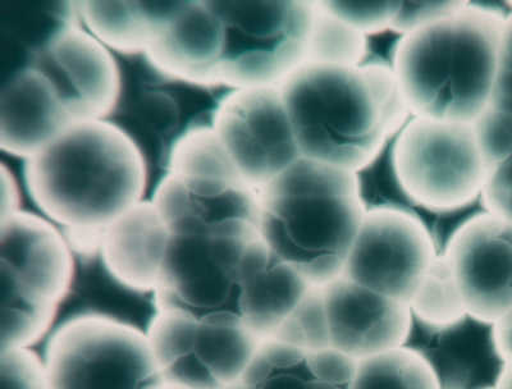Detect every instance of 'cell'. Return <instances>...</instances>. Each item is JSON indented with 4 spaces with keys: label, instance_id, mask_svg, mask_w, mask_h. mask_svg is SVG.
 I'll use <instances>...</instances> for the list:
<instances>
[{
    "label": "cell",
    "instance_id": "ffe728a7",
    "mask_svg": "<svg viewBox=\"0 0 512 389\" xmlns=\"http://www.w3.org/2000/svg\"><path fill=\"white\" fill-rule=\"evenodd\" d=\"M240 282L242 327L260 341L271 340L312 287L262 237L245 251Z\"/></svg>",
    "mask_w": 512,
    "mask_h": 389
},
{
    "label": "cell",
    "instance_id": "8992f818",
    "mask_svg": "<svg viewBox=\"0 0 512 389\" xmlns=\"http://www.w3.org/2000/svg\"><path fill=\"white\" fill-rule=\"evenodd\" d=\"M222 21L216 88H280L306 63L317 2H213Z\"/></svg>",
    "mask_w": 512,
    "mask_h": 389
},
{
    "label": "cell",
    "instance_id": "52a82bcc",
    "mask_svg": "<svg viewBox=\"0 0 512 389\" xmlns=\"http://www.w3.org/2000/svg\"><path fill=\"white\" fill-rule=\"evenodd\" d=\"M44 363L50 389H166L148 334L98 315L64 319Z\"/></svg>",
    "mask_w": 512,
    "mask_h": 389
},
{
    "label": "cell",
    "instance_id": "d6a6232c",
    "mask_svg": "<svg viewBox=\"0 0 512 389\" xmlns=\"http://www.w3.org/2000/svg\"><path fill=\"white\" fill-rule=\"evenodd\" d=\"M497 389H512V364H506L502 370Z\"/></svg>",
    "mask_w": 512,
    "mask_h": 389
},
{
    "label": "cell",
    "instance_id": "7c38bea8",
    "mask_svg": "<svg viewBox=\"0 0 512 389\" xmlns=\"http://www.w3.org/2000/svg\"><path fill=\"white\" fill-rule=\"evenodd\" d=\"M436 256L432 237L418 218L377 208L365 213L341 277L409 305Z\"/></svg>",
    "mask_w": 512,
    "mask_h": 389
},
{
    "label": "cell",
    "instance_id": "30bf717a",
    "mask_svg": "<svg viewBox=\"0 0 512 389\" xmlns=\"http://www.w3.org/2000/svg\"><path fill=\"white\" fill-rule=\"evenodd\" d=\"M209 123L255 190L303 158L280 88L232 90L218 100Z\"/></svg>",
    "mask_w": 512,
    "mask_h": 389
},
{
    "label": "cell",
    "instance_id": "44dd1931",
    "mask_svg": "<svg viewBox=\"0 0 512 389\" xmlns=\"http://www.w3.org/2000/svg\"><path fill=\"white\" fill-rule=\"evenodd\" d=\"M356 361L333 349L304 351L286 343H260L240 379L244 389H352Z\"/></svg>",
    "mask_w": 512,
    "mask_h": 389
},
{
    "label": "cell",
    "instance_id": "f1b7e54d",
    "mask_svg": "<svg viewBox=\"0 0 512 389\" xmlns=\"http://www.w3.org/2000/svg\"><path fill=\"white\" fill-rule=\"evenodd\" d=\"M466 6L465 2H401L391 29L406 36L437 24Z\"/></svg>",
    "mask_w": 512,
    "mask_h": 389
},
{
    "label": "cell",
    "instance_id": "6da1fadb",
    "mask_svg": "<svg viewBox=\"0 0 512 389\" xmlns=\"http://www.w3.org/2000/svg\"><path fill=\"white\" fill-rule=\"evenodd\" d=\"M27 192L63 228L73 254L99 258L105 228L143 201L148 163L125 128L72 123L24 164Z\"/></svg>",
    "mask_w": 512,
    "mask_h": 389
},
{
    "label": "cell",
    "instance_id": "5b68a950",
    "mask_svg": "<svg viewBox=\"0 0 512 389\" xmlns=\"http://www.w3.org/2000/svg\"><path fill=\"white\" fill-rule=\"evenodd\" d=\"M171 240L153 294L159 313L214 326H241V263L260 222L187 219L168 226Z\"/></svg>",
    "mask_w": 512,
    "mask_h": 389
},
{
    "label": "cell",
    "instance_id": "7a4b0ae2",
    "mask_svg": "<svg viewBox=\"0 0 512 389\" xmlns=\"http://www.w3.org/2000/svg\"><path fill=\"white\" fill-rule=\"evenodd\" d=\"M301 157L358 173L410 113L395 71L305 63L280 86Z\"/></svg>",
    "mask_w": 512,
    "mask_h": 389
},
{
    "label": "cell",
    "instance_id": "cb8c5ba5",
    "mask_svg": "<svg viewBox=\"0 0 512 389\" xmlns=\"http://www.w3.org/2000/svg\"><path fill=\"white\" fill-rule=\"evenodd\" d=\"M368 43L365 35L352 29L317 2L310 29L306 63L331 66H363Z\"/></svg>",
    "mask_w": 512,
    "mask_h": 389
},
{
    "label": "cell",
    "instance_id": "4fadbf2b",
    "mask_svg": "<svg viewBox=\"0 0 512 389\" xmlns=\"http://www.w3.org/2000/svg\"><path fill=\"white\" fill-rule=\"evenodd\" d=\"M2 291L62 308L76 277L75 256L63 232L24 210L2 217Z\"/></svg>",
    "mask_w": 512,
    "mask_h": 389
},
{
    "label": "cell",
    "instance_id": "1f68e13d",
    "mask_svg": "<svg viewBox=\"0 0 512 389\" xmlns=\"http://www.w3.org/2000/svg\"><path fill=\"white\" fill-rule=\"evenodd\" d=\"M498 354L506 364H512V309L495 323Z\"/></svg>",
    "mask_w": 512,
    "mask_h": 389
},
{
    "label": "cell",
    "instance_id": "ac0fdd59",
    "mask_svg": "<svg viewBox=\"0 0 512 389\" xmlns=\"http://www.w3.org/2000/svg\"><path fill=\"white\" fill-rule=\"evenodd\" d=\"M72 118L53 82L26 64L4 84L0 100V148L27 158L56 139Z\"/></svg>",
    "mask_w": 512,
    "mask_h": 389
},
{
    "label": "cell",
    "instance_id": "d590c367",
    "mask_svg": "<svg viewBox=\"0 0 512 389\" xmlns=\"http://www.w3.org/2000/svg\"><path fill=\"white\" fill-rule=\"evenodd\" d=\"M166 389H171V388H166Z\"/></svg>",
    "mask_w": 512,
    "mask_h": 389
},
{
    "label": "cell",
    "instance_id": "7402d4cb",
    "mask_svg": "<svg viewBox=\"0 0 512 389\" xmlns=\"http://www.w3.org/2000/svg\"><path fill=\"white\" fill-rule=\"evenodd\" d=\"M75 4L85 29L109 50L126 56H144L162 8V3L86 0Z\"/></svg>",
    "mask_w": 512,
    "mask_h": 389
},
{
    "label": "cell",
    "instance_id": "3957f363",
    "mask_svg": "<svg viewBox=\"0 0 512 389\" xmlns=\"http://www.w3.org/2000/svg\"><path fill=\"white\" fill-rule=\"evenodd\" d=\"M506 17L466 3L437 24L401 39L395 73L410 113L473 125L491 103Z\"/></svg>",
    "mask_w": 512,
    "mask_h": 389
},
{
    "label": "cell",
    "instance_id": "4dcf8cb0",
    "mask_svg": "<svg viewBox=\"0 0 512 389\" xmlns=\"http://www.w3.org/2000/svg\"><path fill=\"white\" fill-rule=\"evenodd\" d=\"M489 107L512 117V13L502 30L495 86Z\"/></svg>",
    "mask_w": 512,
    "mask_h": 389
},
{
    "label": "cell",
    "instance_id": "f546056e",
    "mask_svg": "<svg viewBox=\"0 0 512 389\" xmlns=\"http://www.w3.org/2000/svg\"><path fill=\"white\" fill-rule=\"evenodd\" d=\"M482 198L488 213L512 222V153L504 162L488 169Z\"/></svg>",
    "mask_w": 512,
    "mask_h": 389
},
{
    "label": "cell",
    "instance_id": "4316f807",
    "mask_svg": "<svg viewBox=\"0 0 512 389\" xmlns=\"http://www.w3.org/2000/svg\"><path fill=\"white\" fill-rule=\"evenodd\" d=\"M2 389H50L44 359L31 349L0 350Z\"/></svg>",
    "mask_w": 512,
    "mask_h": 389
},
{
    "label": "cell",
    "instance_id": "e0dca14e",
    "mask_svg": "<svg viewBox=\"0 0 512 389\" xmlns=\"http://www.w3.org/2000/svg\"><path fill=\"white\" fill-rule=\"evenodd\" d=\"M322 287L333 350L359 361L404 346L411 324L408 304L344 277Z\"/></svg>",
    "mask_w": 512,
    "mask_h": 389
},
{
    "label": "cell",
    "instance_id": "484cf974",
    "mask_svg": "<svg viewBox=\"0 0 512 389\" xmlns=\"http://www.w3.org/2000/svg\"><path fill=\"white\" fill-rule=\"evenodd\" d=\"M271 340L310 352L332 349L323 287H310Z\"/></svg>",
    "mask_w": 512,
    "mask_h": 389
},
{
    "label": "cell",
    "instance_id": "5bb4252c",
    "mask_svg": "<svg viewBox=\"0 0 512 389\" xmlns=\"http://www.w3.org/2000/svg\"><path fill=\"white\" fill-rule=\"evenodd\" d=\"M445 255L468 314L495 324L512 309V222L491 213L469 219Z\"/></svg>",
    "mask_w": 512,
    "mask_h": 389
},
{
    "label": "cell",
    "instance_id": "d6986e66",
    "mask_svg": "<svg viewBox=\"0 0 512 389\" xmlns=\"http://www.w3.org/2000/svg\"><path fill=\"white\" fill-rule=\"evenodd\" d=\"M171 232L152 200H143L105 228L99 259L123 290L153 296Z\"/></svg>",
    "mask_w": 512,
    "mask_h": 389
},
{
    "label": "cell",
    "instance_id": "9a60e30c",
    "mask_svg": "<svg viewBox=\"0 0 512 389\" xmlns=\"http://www.w3.org/2000/svg\"><path fill=\"white\" fill-rule=\"evenodd\" d=\"M405 349L427 364L438 389L497 388L505 361L498 354L495 324L473 315L434 326L411 313Z\"/></svg>",
    "mask_w": 512,
    "mask_h": 389
},
{
    "label": "cell",
    "instance_id": "9c48e42d",
    "mask_svg": "<svg viewBox=\"0 0 512 389\" xmlns=\"http://www.w3.org/2000/svg\"><path fill=\"white\" fill-rule=\"evenodd\" d=\"M146 334L171 389L230 388L263 342L241 326H214L159 311Z\"/></svg>",
    "mask_w": 512,
    "mask_h": 389
},
{
    "label": "cell",
    "instance_id": "83f0119b",
    "mask_svg": "<svg viewBox=\"0 0 512 389\" xmlns=\"http://www.w3.org/2000/svg\"><path fill=\"white\" fill-rule=\"evenodd\" d=\"M401 2H320L328 12L363 35L391 29Z\"/></svg>",
    "mask_w": 512,
    "mask_h": 389
},
{
    "label": "cell",
    "instance_id": "d4e9b609",
    "mask_svg": "<svg viewBox=\"0 0 512 389\" xmlns=\"http://www.w3.org/2000/svg\"><path fill=\"white\" fill-rule=\"evenodd\" d=\"M411 313L434 326H445L468 315L454 272L445 254H437L410 301Z\"/></svg>",
    "mask_w": 512,
    "mask_h": 389
},
{
    "label": "cell",
    "instance_id": "603a6c76",
    "mask_svg": "<svg viewBox=\"0 0 512 389\" xmlns=\"http://www.w3.org/2000/svg\"><path fill=\"white\" fill-rule=\"evenodd\" d=\"M352 389H438L427 364L415 352L400 349L356 361Z\"/></svg>",
    "mask_w": 512,
    "mask_h": 389
},
{
    "label": "cell",
    "instance_id": "8d00e7d4",
    "mask_svg": "<svg viewBox=\"0 0 512 389\" xmlns=\"http://www.w3.org/2000/svg\"><path fill=\"white\" fill-rule=\"evenodd\" d=\"M493 389H497V388H493Z\"/></svg>",
    "mask_w": 512,
    "mask_h": 389
},
{
    "label": "cell",
    "instance_id": "277c9868",
    "mask_svg": "<svg viewBox=\"0 0 512 389\" xmlns=\"http://www.w3.org/2000/svg\"><path fill=\"white\" fill-rule=\"evenodd\" d=\"M260 235L312 286L344 272L367 213L356 173L306 158L259 191Z\"/></svg>",
    "mask_w": 512,
    "mask_h": 389
},
{
    "label": "cell",
    "instance_id": "8fae6325",
    "mask_svg": "<svg viewBox=\"0 0 512 389\" xmlns=\"http://www.w3.org/2000/svg\"><path fill=\"white\" fill-rule=\"evenodd\" d=\"M27 64L53 82L73 122L107 120L120 105V64L81 25L75 3L61 24L32 50Z\"/></svg>",
    "mask_w": 512,
    "mask_h": 389
},
{
    "label": "cell",
    "instance_id": "ba28073f",
    "mask_svg": "<svg viewBox=\"0 0 512 389\" xmlns=\"http://www.w3.org/2000/svg\"><path fill=\"white\" fill-rule=\"evenodd\" d=\"M397 182L420 207L456 210L482 195L486 166L473 125L415 117L393 149Z\"/></svg>",
    "mask_w": 512,
    "mask_h": 389
},
{
    "label": "cell",
    "instance_id": "836d02e7",
    "mask_svg": "<svg viewBox=\"0 0 512 389\" xmlns=\"http://www.w3.org/2000/svg\"><path fill=\"white\" fill-rule=\"evenodd\" d=\"M228 389H244V387H242V384L239 382L233 384V386H231L230 388Z\"/></svg>",
    "mask_w": 512,
    "mask_h": 389
},
{
    "label": "cell",
    "instance_id": "e575fe53",
    "mask_svg": "<svg viewBox=\"0 0 512 389\" xmlns=\"http://www.w3.org/2000/svg\"><path fill=\"white\" fill-rule=\"evenodd\" d=\"M510 6L512 7V3H510Z\"/></svg>",
    "mask_w": 512,
    "mask_h": 389
},
{
    "label": "cell",
    "instance_id": "2e32d148",
    "mask_svg": "<svg viewBox=\"0 0 512 389\" xmlns=\"http://www.w3.org/2000/svg\"><path fill=\"white\" fill-rule=\"evenodd\" d=\"M223 30L213 2L162 3L144 57L164 79L216 88Z\"/></svg>",
    "mask_w": 512,
    "mask_h": 389
}]
</instances>
